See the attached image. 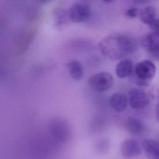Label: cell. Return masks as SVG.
Here are the masks:
<instances>
[{"label": "cell", "mask_w": 159, "mask_h": 159, "mask_svg": "<svg viewBox=\"0 0 159 159\" xmlns=\"http://www.w3.org/2000/svg\"><path fill=\"white\" fill-rule=\"evenodd\" d=\"M140 14L139 8L133 7L128 9L126 13V16L130 18H135Z\"/></svg>", "instance_id": "9a60e30c"}, {"label": "cell", "mask_w": 159, "mask_h": 159, "mask_svg": "<svg viewBox=\"0 0 159 159\" xmlns=\"http://www.w3.org/2000/svg\"><path fill=\"white\" fill-rule=\"evenodd\" d=\"M145 153L149 159H159V143L151 139L145 140L143 143Z\"/></svg>", "instance_id": "30bf717a"}, {"label": "cell", "mask_w": 159, "mask_h": 159, "mask_svg": "<svg viewBox=\"0 0 159 159\" xmlns=\"http://www.w3.org/2000/svg\"><path fill=\"white\" fill-rule=\"evenodd\" d=\"M156 71V65L151 61L144 60L137 63L134 72L139 85L147 86L149 81L155 77Z\"/></svg>", "instance_id": "7a4b0ae2"}, {"label": "cell", "mask_w": 159, "mask_h": 159, "mask_svg": "<svg viewBox=\"0 0 159 159\" xmlns=\"http://www.w3.org/2000/svg\"><path fill=\"white\" fill-rule=\"evenodd\" d=\"M109 102L112 109L121 112L127 108L129 103V98L122 93L116 92L111 95Z\"/></svg>", "instance_id": "ba28073f"}, {"label": "cell", "mask_w": 159, "mask_h": 159, "mask_svg": "<svg viewBox=\"0 0 159 159\" xmlns=\"http://www.w3.org/2000/svg\"><path fill=\"white\" fill-rule=\"evenodd\" d=\"M103 1H104V2H112V1H114V0H103Z\"/></svg>", "instance_id": "ffe728a7"}, {"label": "cell", "mask_w": 159, "mask_h": 159, "mask_svg": "<svg viewBox=\"0 0 159 159\" xmlns=\"http://www.w3.org/2000/svg\"><path fill=\"white\" fill-rule=\"evenodd\" d=\"M130 106L135 110H140L146 107L150 102L147 93L141 89H134L129 93Z\"/></svg>", "instance_id": "5b68a950"}, {"label": "cell", "mask_w": 159, "mask_h": 159, "mask_svg": "<svg viewBox=\"0 0 159 159\" xmlns=\"http://www.w3.org/2000/svg\"><path fill=\"white\" fill-rule=\"evenodd\" d=\"M120 150L124 157L129 159L137 157L142 152L140 144L133 139H128L124 141L121 144Z\"/></svg>", "instance_id": "52a82bcc"}, {"label": "cell", "mask_w": 159, "mask_h": 159, "mask_svg": "<svg viewBox=\"0 0 159 159\" xmlns=\"http://www.w3.org/2000/svg\"><path fill=\"white\" fill-rule=\"evenodd\" d=\"M39 2L42 3H45L48 2L51 0H37Z\"/></svg>", "instance_id": "d6986e66"}, {"label": "cell", "mask_w": 159, "mask_h": 159, "mask_svg": "<svg viewBox=\"0 0 159 159\" xmlns=\"http://www.w3.org/2000/svg\"><path fill=\"white\" fill-rule=\"evenodd\" d=\"M132 1L135 3L142 4L145 3L148 0H132Z\"/></svg>", "instance_id": "ac0fdd59"}, {"label": "cell", "mask_w": 159, "mask_h": 159, "mask_svg": "<svg viewBox=\"0 0 159 159\" xmlns=\"http://www.w3.org/2000/svg\"><path fill=\"white\" fill-rule=\"evenodd\" d=\"M113 75L106 72H102L91 75L88 80L89 86L96 91H106L113 86Z\"/></svg>", "instance_id": "3957f363"}, {"label": "cell", "mask_w": 159, "mask_h": 159, "mask_svg": "<svg viewBox=\"0 0 159 159\" xmlns=\"http://www.w3.org/2000/svg\"><path fill=\"white\" fill-rule=\"evenodd\" d=\"M133 72V63L130 59H125L120 61L117 65L115 73L117 76L120 79L129 77Z\"/></svg>", "instance_id": "9c48e42d"}, {"label": "cell", "mask_w": 159, "mask_h": 159, "mask_svg": "<svg viewBox=\"0 0 159 159\" xmlns=\"http://www.w3.org/2000/svg\"><path fill=\"white\" fill-rule=\"evenodd\" d=\"M126 127L129 132L133 134H140L144 130V126L142 121L133 117L129 118L126 123Z\"/></svg>", "instance_id": "7c38bea8"}, {"label": "cell", "mask_w": 159, "mask_h": 159, "mask_svg": "<svg viewBox=\"0 0 159 159\" xmlns=\"http://www.w3.org/2000/svg\"><path fill=\"white\" fill-rule=\"evenodd\" d=\"M142 45L153 60L159 61V33L148 34L143 40Z\"/></svg>", "instance_id": "8992f818"}, {"label": "cell", "mask_w": 159, "mask_h": 159, "mask_svg": "<svg viewBox=\"0 0 159 159\" xmlns=\"http://www.w3.org/2000/svg\"><path fill=\"white\" fill-rule=\"evenodd\" d=\"M99 48L104 57L116 60L133 53L136 43L132 38L127 35L112 34L100 42Z\"/></svg>", "instance_id": "6da1fadb"}, {"label": "cell", "mask_w": 159, "mask_h": 159, "mask_svg": "<svg viewBox=\"0 0 159 159\" xmlns=\"http://www.w3.org/2000/svg\"><path fill=\"white\" fill-rule=\"evenodd\" d=\"M54 17L56 25L60 26L64 25L70 20L68 10L62 8L55 9L54 12Z\"/></svg>", "instance_id": "5bb4252c"}, {"label": "cell", "mask_w": 159, "mask_h": 159, "mask_svg": "<svg viewBox=\"0 0 159 159\" xmlns=\"http://www.w3.org/2000/svg\"><path fill=\"white\" fill-rule=\"evenodd\" d=\"M68 12L71 21L75 23H81L90 18L91 11L89 6L76 3L68 9Z\"/></svg>", "instance_id": "277c9868"}, {"label": "cell", "mask_w": 159, "mask_h": 159, "mask_svg": "<svg viewBox=\"0 0 159 159\" xmlns=\"http://www.w3.org/2000/svg\"><path fill=\"white\" fill-rule=\"evenodd\" d=\"M155 113H156V118L159 122V103L156 106Z\"/></svg>", "instance_id": "e0dca14e"}, {"label": "cell", "mask_w": 159, "mask_h": 159, "mask_svg": "<svg viewBox=\"0 0 159 159\" xmlns=\"http://www.w3.org/2000/svg\"><path fill=\"white\" fill-rule=\"evenodd\" d=\"M149 28L154 32L159 33V19H156L153 22L149 25Z\"/></svg>", "instance_id": "2e32d148"}, {"label": "cell", "mask_w": 159, "mask_h": 159, "mask_svg": "<svg viewBox=\"0 0 159 159\" xmlns=\"http://www.w3.org/2000/svg\"><path fill=\"white\" fill-rule=\"evenodd\" d=\"M67 68L72 79L79 80L84 76V69L80 61L77 60H72L67 63Z\"/></svg>", "instance_id": "8fae6325"}, {"label": "cell", "mask_w": 159, "mask_h": 159, "mask_svg": "<svg viewBox=\"0 0 159 159\" xmlns=\"http://www.w3.org/2000/svg\"><path fill=\"white\" fill-rule=\"evenodd\" d=\"M156 9L152 6H148L144 8L140 12V20L144 24L149 26L156 19Z\"/></svg>", "instance_id": "4fadbf2b"}]
</instances>
